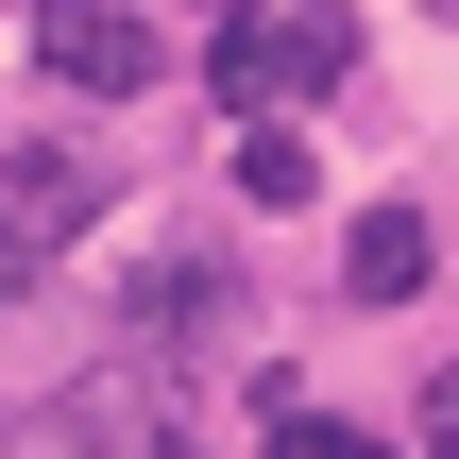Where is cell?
Returning <instances> with one entry per match:
<instances>
[{
	"label": "cell",
	"instance_id": "1",
	"mask_svg": "<svg viewBox=\"0 0 459 459\" xmlns=\"http://www.w3.org/2000/svg\"><path fill=\"white\" fill-rule=\"evenodd\" d=\"M119 341H136V358L238 341V273H221V255H136V273H119Z\"/></svg>",
	"mask_w": 459,
	"mask_h": 459
},
{
	"label": "cell",
	"instance_id": "2",
	"mask_svg": "<svg viewBox=\"0 0 459 459\" xmlns=\"http://www.w3.org/2000/svg\"><path fill=\"white\" fill-rule=\"evenodd\" d=\"M34 51H51V85H85V102H136V85H153V17H136V0H34Z\"/></svg>",
	"mask_w": 459,
	"mask_h": 459
},
{
	"label": "cell",
	"instance_id": "3",
	"mask_svg": "<svg viewBox=\"0 0 459 459\" xmlns=\"http://www.w3.org/2000/svg\"><path fill=\"white\" fill-rule=\"evenodd\" d=\"M0 221H17V238H34V255H51V238H85V221H102V170H85V153H51V136H34V153H0Z\"/></svg>",
	"mask_w": 459,
	"mask_h": 459
},
{
	"label": "cell",
	"instance_id": "4",
	"mask_svg": "<svg viewBox=\"0 0 459 459\" xmlns=\"http://www.w3.org/2000/svg\"><path fill=\"white\" fill-rule=\"evenodd\" d=\"M341 290H358V307H409V290H426V221H409V204H375V221L341 238Z\"/></svg>",
	"mask_w": 459,
	"mask_h": 459
},
{
	"label": "cell",
	"instance_id": "5",
	"mask_svg": "<svg viewBox=\"0 0 459 459\" xmlns=\"http://www.w3.org/2000/svg\"><path fill=\"white\" fill-rule=\"evenodd\" d=\"M204 68H221V102H273V85H290V17H221Z\"/></svg>",
	"mask_w": 459,
	"mask_h": 459
},
{
	"label": "cell",
	"instance_id": "6",
	"mask_svg": "<svg viewBox=\"0 0 459 459\" xmlns=\"http://www.w3.org/2000/svg\"><path fill=\"white\" fill-rule=\"evenodd\" d=\"M341 68H358V17H341V0H307V17H290V85H273V102H324Z\"/></svg>",
	"mask_w": 459,
	"mask_h": 459
},
{
	"label": "cell",
	"instance_id": "7",
	"mask_svg": "<svg viewBox=\"0 0 459 459\" xmlns=\"http://www.w3.org/2000/svg\"><path fill=\"white\" fill-rule=\"evenodd\" d=\"M307 187H324V170H307V136H290V119H255V136H238V204H307Z\"/></svg>",
	"mask_w": 459,
	"mask_h": 459
},
{
	"label": "cell",
	"instance_id": "8",
	"mask_svg": "<svg viewBox=\"0 0 459 459\" xmlns=\"http://www.w3.org/2000/svg\"><path fill=\"white\" fill-rule=\"evenodd\" d=\"M273 459H392V443H375V426H341V409H290V426H273Z\"/></svg>",
	"mask_w": 459,
	"mask_h": 459
},
{
	"label": "cell",
	"instance_id": "9",
	"mask_svg": "<svg viewBox=\"0 0 459 459\" xmlns=\"http://www.w3.org/2000/svg\"><path fill=\"white\" fill-rule=\"evenodd\" d=\"M426 459H459V375H426Z\"/></svg>",
	"mask_w": 459,
	"mask_h": 459
},
{
	"label": "cell",
	"instance_id": "10",
	"mask_svg": "<svg viewBox=\"0 0 459 459\" xmlns=\"http://www.w3.org/2000/svg\"><path fill=\"white\" fill-rule=\"evenodd\" d=\"M17 273H34V238H17V221H0V307H17Z\"/></svg>",
	"mask_w": 459,
	"mask_h": 459
},
{
	"label": "cell",
	"instance_id": "11",
	"mask_svg": "<svg viewBox=\"0 0 459 459\" xmlns=\"http://www.w3.org/2000/svg\"><path fill=\"white\" fill-rule=\"evenodd\" d=\"M153 459H204V443H187V426H153Z\"/></svg>",
	"mask_w": 459,
	"mask_h": 459
},
{
	"label": "cell",
	"instance_id": "12",
	"mask_svg": "<svg viewBox=\"0 0 459 459\" xmlns=\"http://www.w3.org/2000/svg\"><path fill=\"white\" fill-rule=\"evenodd\" d=\"M443 17H459V0H443Z\"/></svg>",
	"mask_w": 459,
	"mask_h": 459
}]
</instances>
